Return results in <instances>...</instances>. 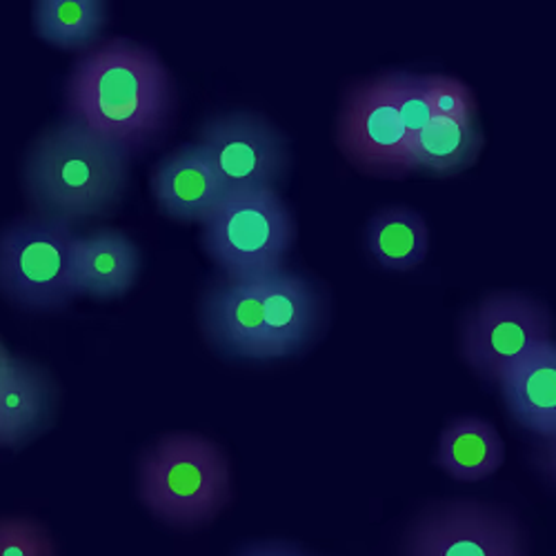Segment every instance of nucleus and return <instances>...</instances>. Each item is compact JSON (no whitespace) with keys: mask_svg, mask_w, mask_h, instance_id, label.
Returning a JSON list of instances; mask_svg holds the SVG:
<instances>
[{"mask_svg":"<svg viewBox=\"0 0 556 556\" xmlns=\"http://www.w3.org/2000/svg\"><path fill=\"white\" fill-rule=\"evenodd\" d=\"M172 108V78L161 59L125 38L101 40L83 54L65 87V121L129 156L165 131Z\"/></svg>","mask_w":556,"mask_h":556,"instance_id":"obj_1","label":"nucleus"},{"mask_svg":"<svg viewBox=\"0 0 556 556\" xmlns=\"http://www.w3.org/2000/svg\"><path fill=\"white\" fill-rule=\"evenodd\" d=\"M131 156L63 121L38 136L25 161L31 212L72 227L105 216L127 190Z\"/></svg>","mask_w":556,"mask_h":556,"instance_id":"obj_2","label":"nucleus"},{"mask_svg":"<svg viewBox=\"0 0 556 556\" xmlns=\"http://www.w3.org/2000/svg\"><path fill=\"white\" fill-rule=\"evenodd\" d=\"M136 492L161 523L176 530L203 528L231 498L229 460L207 437L165 434L138 460Z\"/></svg>","mask_w":556,"mask_h":556,"instance_id":"obj_3","label":"nucleus"},{"mask_svg":"<svg viewBox=\"0 0 556 556\" xmlns=\"http://www.w3.org/2000/svg\"><path fill=\"white\" fill-rule=\"evenodd\" d=\"M78 231L56 218L27 214L0 231V296L27 312H61L76 296Z\"/></svg>","mask_w":556,"mask_h":556,"instance_id":"obj_4","label":"nucleus"},{"mask_svg":"<svg viewBox=\"0 0 556 556\" xmlns=\"http://www.w3.org/2000/svg\"><path fill=\"white\" fill-rule=\"evenodd\" d=\"M294 218L276 190L229 192L203 223V248L227 278H263L286 267Z\"/></svg>","mask_w":556,"mask_h":556,"instance_id":"obj_5","label":"nucleus"},{"mask_svg":"<svg viewBox=\"0 0 556 556\" xmlns=\"http://www.w3.org/2000/svg\"><path fill=\"white\" fill-rule=\"evenodd\" d=\"M554 339L549 309L534 296L496 292L463 318L460 354L475 372L498 383L509 369Z\"/></svg>","mask_w":556,"mask_h":556,"instance_id":"obj_6","label":"nucleus"},{"mask_svg":"<svg viewBox=\"0 0 556 556\" xmlns=\"http://www.w3.org/2000/svg\"><path fill=\"white\" fill-rule=\"evenodd\" d=\"M220 176L227 194L276 190L290 154L283 134L265 116L231 112L210 118L194 141Z\"/></svg>","mask_w":556,"mask_h":556,"instance_id":"obj_7","label":"nucleus"},{"mask_svg":"<svg viewBox=\"0 0 556 556\" xmlns=\"http://www.w3.org/2000/svg\"><path fill=\"white\" fill-rule=\"evenodd\" d=\"M403 556H528L519 521L475 501L443 503L414 521Z\"/></svg>","mask_w":556,"mask_h":556,"instance_id":"obj_8","label":"nucleus"},{"mask_svg":"<svg viewBox=\"0 0 556 556\" xmlns=\"http://www.w3.org/2000/svg\"><path fill=\"white\" fill-rule=\"evenodd\" d=\"M414 136L396 114L381 76L352 85L339 114V146L365 174L403 178L416 172Z\"/></svg>","mask_w":556,"mask_h":556,"instance_id":"obj_9","label":"nucleus"},{"mask_svg":"<svg viewBox=\"0 0 556 556\" xmlns=\"http://www.w3.org/2000/svg\"><path fill=\"white\" fill-rule=\"evenodd\" d=\"M261 361L286 358L305 350L326 318V301L316 286L309 278L283 267L261 278Z\"/></svg>","mask_w":556,"mask_h":556,"instance_id":"obj_10","label":"nucleus"},{"mask_svg":"<svg viewBox=\"0 0 556 556\" xmlns=\"http://www.w3.org/2000/svg\"><path fill=\"white\" fill-rule=\"evenodd\" d=\"M201 326L207 341L223 354L261 361V278H216L201 301Z\"/></svg>","mask_w":556,"mask_h":556,"instance_id":"obj_11","label":"nucleus"},{"mask_svg":"<svg viewBox=\"0 0 556 556\" xmlns=\"http://www.w3.org/2000/svg\"><path fill=\"white\" fill-rule=\"evenodd\" d=\"M159 210L178 223H205L227 197L225 185L197 143L180 146L154 167Z\"/></svg>","mask_w":556,"mask_h":556,"instance_id":"obj_12","label":"nucleus"},{"mask_svg":"<svg viewBox=\"0 0 556 556\" xmlns=\"http://www.w3.org/2000/svg\"><path fill=\"white\" fill-rule=\"evenodd\" d=\"M141 271V252L114 227H97L76 235L74 278L78 296L114 301L125 296Z\"/></svg>","mask_w":556,"mask_h":556,"instance_id":"obj_13","label":"nucleus"},{"mask_svg":"<svg viewBox=\"0 0 556 556\" xmlns=\"http://www.w3.org/2000/svg\"><path fill=\"white\" fill-rule=\"evenodd\" d=\"M513 419L536 439L556 434V341H547L498 381Z\"/></svg>","mask_w":556,"mask_h":556,"instance_id":"obj_14","label":"nucleus"},{"mask_svg":"<svg viewBox=\"0 0 556 556\" xmlns=\"http://www.w3.org/2000/svg\"><path fill=\"white\" fill-rule=\"evenodd\" d=\"M52 381L38 365L14 356L0 381V447L27 443L50 419Z\"/></svg>","mask_w":556,"mask_h":556,"instance_id":"obj_15","label":"nucleus"},{"mask_svg":"<svg viewBox=\"0 0 556 556\" xmlns=\"http://www.w3.org/2000/svg\"><path fill=\"white\" fill-rule=\"evenodd\" d=\"M505 460V443L498 430L477 416L452 421L439 441V468L456 481L477 483L492 477Z\"/></svg>","mask_w":556,"mask_h":556,"instance_id":"obj_16","label":"nucleus"},{"mask_svg":"<svg viewBox=\"0 0 556 556\" xmlns=\"http://www.w3.org/2000/svg\"><path fill=\"white\" fill-rule=\"evenodd\" d=\"M428 250V223L412 207H386L367 223V252L383 269L412 271L426 261Z\"/></svg>","mask_w":556,"mask_h":556,"instance_id":"obj_17","label":"nucleus"},{"mask_svg":"<svg viewBox=\"0 0 556 556\" xmlns=\"http://www.w3.org/2000/svg\"><path fill=\"white\" fill-rule=\"evenodd\" d=\"M483 146V131L475 121L432 118L412 141L414 169L441 178L456 176L477 163Z\"/></svg>","mask_w":556,"mask_h":556,"instance_id":"obj_18","label":"nucleus"},{"mask_svg":"<svg viewBox=\"0 0 556 556\" xmlns=\"http://www.w3.org/2000/svg\"><path fill=\"white\" fill-rule=\"evenodd\" d=\"M31 14L36 34L65 52H91L108 25V5L101 0H38Z\"/></svg>","mask_w":556,"mask_h":556,"instance_id":"obj_19","label":"nucleus"},{"mask_svg":"<svg viewBox=\"0 0 556 556\" xmlns=\"http://www.w3.org/2000/svg\"><path fill=\"white\" fill-rule=\"evenodd\" d=\"M388 99L392 101L396 114L401 116L405 129L416 136L432 118V105L424 89V78L409 72H388L381 74Z\"/></svg>","mask_w":556,"mask_h":556,"instance_id":"obj_20","label":"nucleus"},{"mask_svg":"<svg viewBox=\"0 0 556 556\" xmlns=\"http://www.w3.org/2000/svg\"><path fill=\"white\" fill-rule=\"evenodd\" d=\"M421 78L434 118H447L458 123L475 121L477 101L472 89L466 83L443 74H426Z\"/></svg>","mask_w":556,"mask_h":556,"instance_id":"obj_21","label":"nucleus"},{"mask_svg":"<svg viewBox=\"0 0 556 556\" xmlns=\"http://www.w3.org/2000/svg\"><path fill=\"white\" fill-rule=\"evenodd\" d=\"M0 556H59L54 536L31 517H0Z\"/></svg>","mask_w":556,"mask_h":556,"instance_id":"obj_22","label":"nucleus"},{"mask_svg":"<svg viewBox=\"0 0 556 556\" xmlns=\"http://www.w3.org/2000/svg\"><path fill=\"white\" fill-rule=\"evenodd\" d=\"M532 463L545 481L556 485V434L536 439L532 447Z\"/></svg>","mask_w":556,"mask_h":556,"instance_id":"obj_23","label":"nucleus"},{"mask_svg":"<svg viewBox=\"0 0 556 556\" xmlns=\"http://www.w3.org/2000/svg\"><path fill=\"white\" fill-rule=\"evenodd\" d=\"M237 556H309L301 547L286 541H263L243 547Z\"/></svg>","mask_w":556,"mask_h":556,"instance_id":"obj_24","label":"nucleus"},{"mask_svg":"<svg viewBox=\"0 0 556 556\" xmlns=\"http://www.w3.org/2000/svg\"><path fill=\"white\" fill-rule=\"evenodd\" d=\"M12 363H14V354H10V350L3 343V339H0V381H3L5 375L10 372Z\"/></svg>","mask_w":556,"mask_h":556,"instance_id":"obj_25","label":"nucleus"}]
</instances>
